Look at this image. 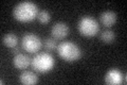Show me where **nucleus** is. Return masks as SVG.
<instances>
[{
    "instance_id": "obj_15",
    "label": "nucleus",
    "mask_w": 127,
    "mask_h": 85,
    "mask_svg": "<svg viewBox=\"0 0 127 85\" xmlns=\"http://www.w3.org/2000/svg\"><path fill=\"white\" fill-rule=\"evenodd\" d=\"M11 52L13 54H19L20 53V47L19 46H16V47H14V48H11Z\"/></svg>"
},
{
    "instance_id": "obj_13",
    "label": "nucleus",
    "mask_w": 127,
    "mask_h": 85,
    "mask_svg": "<svg viewBox=\"0 0 127 85\" xmlns=\"http://www.w3.org/2000/svg\"><path fill=\"white\" fill-rule=\"evenodd\" d=\"M37 18H38V20H39V22H40V23H42V25H46V23H48L50 21L51 16H50V13L48 11H40L38 13Z\"/></svg>"
},
{
    "instance_id": "obj_8",
    "label": "nucleus",
    "mask_w": 127,
    "mask_h": 85,
    "mask_svg": "<svg viewBox=\"0 0 127 85\" xmlns=\"http://www.w3.org/2000/svg\"><path fill=\"white\" fill-rule=\"evenodd\" d=\"M32 62V60L28 55L23 53L16 54L13 59V64L17 69H26L30 66V64Z\"/></svg>"
},
{
    "instance_id": "obj_10",
    "label": "nucleus",
    "mask_w": 127,
    "mask_h": 85,
    "mask_svg": "<svg viewBox=\"0 0 127 85\" xmlns=\"http://www.w3.org/2000/svg\"><path fill=\"white\" fill-rule=\"evenodd\" d=\"M19 81L22 84L26 85H32V84H36L38 82V77L32 71H23L22 74L19 76Z\"/></svg>"
},
{
    "instance_id": "obj_7",
    "label": "nucleus",
    "mask_w": 127,
    "mask_h": 85,
    "mask_svg": "<svg viewBox=\"0 0 127 85\" xmlns=\"http://www.w3.org/2000/svg\"><path fill=\"white\" fill-rule=\"evenodd\" d=\"M122 72L118 69H110L105 76V82L109 85H118L122 83Z\"/></svg>"
},
{
    "instance_id": "obj_4",
    "label": "nucleus",
    "mask_w": 127,
    "mask_h": 85,
    "mask_svg": "<svg viewBox=\"0 0 127 85\" xmlns=\"http://www.w3.org/2000/svg\"><path fill=\"white\" fill-rule=\"evenodd\" d=\"M78 32L83 36L86 37H93L97 34L100 27H98L97 21L91 16H84L79 19L77 23Z\"/></svg>"
},
{
    "instance_id": "obj_6",
    "label": "nucleus",
    "mask_w": 127,
    "mask_h": 85,
    "mask_svg": "<svg viewBox=\"0 0 127 85\" xmlns=\"http://www.w3.org/2000/svg\"><path fill=\"white\" fill-rule=\"evenodd\" d=\"M51 33H52L53 37L57 39H63L68 35L69 27L65 22H56L51 29Z\"/></svg>"
},
{
    "instance_id": "obj_5",
    "label": "nucleus",
    "mask_w": 127,
    "mask_h": 85,
    "mask_svg": "<svg viewBox=\"0 0 127 85\" xmlns=\"http://www.w3.org/2000/svg\"><path fill=\"white\" fill-rule=\"evenodd\" d=\"M42 46L40 38L37 35H35L33 33H27L23 35V37L21 39V47L23 50H26L30 53H35L40 50V48Z\"/></svg>"
},
{
    "instance_id": "obj_1",
    "label": "nucleus",
    "mask_w": 127,
    "mask_h": 85,
    "mask_svg": "<svg viewBox=\"0 0 127 85\" xmlns=\"http://www.w3.org/2000/svg\"><path fill=\"white\" fill-rule=\"evenodd\" d=\"M38 6L32 1L19 2L13 10V16L21 22H30L38 16Z\"/></svg>"
},
{
    "instance_id": "obj_12",
    "label": "nucleus",
    "mask_w": 127,
    "mask_h": 85,
    "mask_svg": "<svg viewBox=\"0 0 127 85\" xmlns=\"http://www.w3.org/2000/svg\"><path fill=\"white\" fill-rule=\"evenodd\" d=\"M114 38H116V34L111 30H105L101 34V39L106 44H111L114 40Z\"/></svg>"
},
{
    "instance_id": "obj_2",
    "label": "nucleus",
    "mask_w": 127,
    "mask_h": 85,
    "mask_svg": "<svg viewBox=\"0 0 127 85\" xmlns=\"http://www.w3.org/2000/svg\"><path fill=\"white\" fill-rule=\"evenodd\" d=\"M57 53L66 62H75L81 59L82 50L73 42H63L57 46Z\"/></svg>"
},
{
    "instance_id": "obj_14",
    "label": "nucleus",
    "mask_w": 127,
    "mask_h": 85,
    "mask_svg": "<svg viewBox=\"0 0 127 85\" xmlns=\"http://www.w3.org/2000/svg\"><path fill=\"white\" fill-rule=\"evenodd\" d=\"M43 46H45L46 49L49 50V51H52L55 49V48H57L56 42H55V39H53V38H46L45 42H43Z\"/></svg>"
},
{
    "instance_id": "obj_11",
    "label": "nucleus",
    "mask_w": 127,
    "mask_h": 85,
    "mask_svg": "<svg viewBox=\"0 0 127 85\" xmlns=\"http://www.w3.org/2000/svg\"><path fill=\"white\" fill-rule=\"evenodd\" d=\"M2 43L9 48H14L18 46V37L14 33H7L2 37Z\"/></svg>"
},
{
    "instance_id": "obj_9",
    "label": "nucleus",
    "mask_w": 127,
    "mask_h": 85,
    "mask_svg": "<svg viewBox=\"0 0 127 85\" xmlns=\"http://www.w3.org/2000/svg\"><path fill=\"white\" fill-rule=\"evenodd\" d=\"M100 20L105 27H111L117 21V14L112 11H105L101 14Z\"/></svg>"
},
{
    "instance_id": "obj_3",
    "label": "nucleus",
    "mask_w": 127,
    "mask_h": 85,
    "mask_svg": "<svg viewBox=\"0 0 127 85\" xmlns=\"http://www.w3.org/2000/svg\"><path fill=\"white\" fill-rule=\"evenodd\" d=\"M31 65L34 68V70L41 72V74H46V72H49L53 69L55 61L50 53L41 52V53L36 54L32 59Z\"/></svg>"
}]
</instances>
